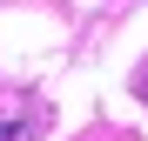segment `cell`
<instances>
[{
    "label": "cell",
    "instance_id": "obj_1",
    "mask_svg": "<svg viewBox=\"0 0 148 141\" xmlns=\"http://www.w3.org/2000/svg\"><path fill=\"white\" fill-rule=\"evenodd\" d=\"M0 141H34V114H20V121H0Z\"/></svg>",
    "mask_w": 148,
    "mask_h": 141
},
{
    "label": "cell",
    "instance_id": "obj_2",
    "mask_svg": "<svg viewBox=\"0 0 148 141\" xmlns=\"http://www.w3.org/2000/svg\"><path fill=\"white\" fill-rule=\"evenodd\" d=\"M135 87H141V101H148V67H141V81H135Z\"/></svg>",
    "mask_w": 148,
    "mask_h": 141
}]
</instances>
